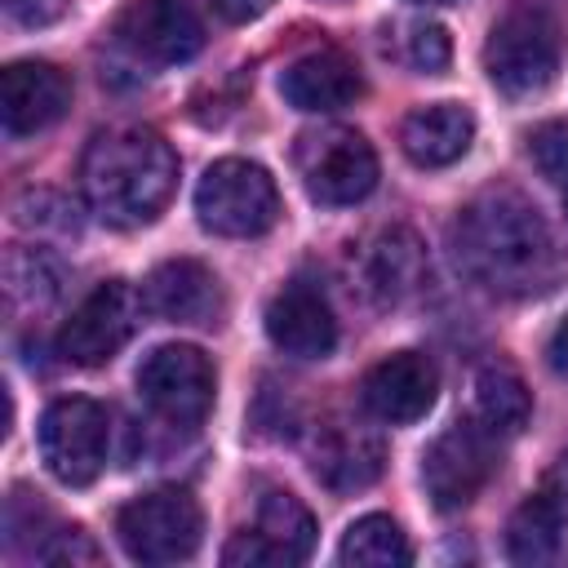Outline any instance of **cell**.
<instances>
[{
    "instance_id": "1",
    "label": "cell",
    "mask_w": 568,
    "mask_h": 568,
    "mask_svg": "<svg viewBox=\"0 0 568 568\" xmlns=\"http://www.w3.org/2000/svg\"><path fill=\"white\" fill-rule=\"evenodd\" d=\"M453 257L470 284L497 297H528L555 280V240L515 191H484L457 213Z\"/></svg>"
},
{
    "instance_id": "2",
    "label": "cell",
    "mask_w": 568,
    "mask_h": 568,
    "mask_svg": "<svg viewBox=\"0 0 568 568\" xmlns=\"http://www.w3.org/2000/svg\"><path fill=\"white\" fill-rule=\"evenodd\" d=\"M80 186L106 226L133 231L164 213L178 186V155L151 129H111L89 142L80 160Z\"/></svg>"
},
{
    "instance_id": "3",
    "label": "cell",
    "mask_w": 568,
    "mask_h": 568,
    "mask_svg": "<svg viewBox=\"0 0 568 568\" xmlns=\"http://www.w3.org/2000/svg\"><path fill=\"white\" fill-rule=\"evenodd\" d=\"M195 213H200V226L213 235H231V240L262 235L280 217L275 178L253 160H235V155L217 160L204 169L195 186Z\"/></svg>"
},
{
    "instance_id": "4",
    "label": "cell",
    "mask_w": 568,
    "mask_h": 568,
    "mask_svg": "<svg viewBox=\"0 0 568 568\" xmlns=\"http://www.w3.org/2000/svg\"><path fill=\"white\" fill-rule=\"evenodd\" d=\"M115 532L138 564H182L200 550L204 515L186 488H155L115 515Z\"/></svg>"
},
{
    "instance_id": "5",
    "label": "cell",
    "mask_w": 568,
    "mask_h": 568,
    "mask_svg": "<svg viewBox=\"0 0 568 568\" xmlns=\"http://www.w3.org/2000/svg\"><path fill=\"white\" fill-rule=\"evenodd\" d=\"M484 71L506 98L541 93L559 71V31L541 9H510L484 44Z\"/></svg>"
},
{
    "instance_id": "6",
    "label": "cell",
    "mask_w": 568,
    "mask_h": 568,
    "mask_svg": "<svg viewBox=\"0 0 568 568\" xmlns=\"http://www.w3.org/2000/svg\"><path fill=\"white\" fill-rule=\"evenodd\" d=\"M297 178L311 200L320 204H355L377 186V155L364 142V133L342 124L306 129L293 146Z\"/></svg>"
},
{
    "instance_id": "7",
    "label": "cell",
    "mask_w": 568,
    "mask_h": 568,
    "mask_svg": "<svg viewBox=\"0 0 568 568\" xmlns=\"http://www.w3.org/2000/svg\"><path fill=\"white\" fill-rule=\"evenodd\" d=\"M111 448V422L98 399L67 395L53 399L40 417V457L49 475L67 488H84L102 475Z\"/></svg>"
},
{
    "instance_id": "8",
    "label": "cell",
    "mask_w": 568,
    "mask_h": 568,
    "mask_svg": "<svg viewBox=\"0 0 568 568\" xmlns=\"http://www.w3.org/2000/svg\"><path fill=\"white\" fill-rule=\"evenodd\" d=\"M138 390H142V399L155 417H164L173 426H200L213 408L217 373H213V364L200 346L169 342V346H155L142 359Z\"/></svg>"
},
{
    "instance_id": "9",
    "label": "cell",
    "mask_w": 568,
    "mask_h": 568,
    "mask_svg": "<svg viewBox=\"0 0 568 568\" xmlns=\"http://www.w3.org/2000/svg\"><path fill=\"white\" fill-rule=\"evenodd\" d=\"M146 302L124 284V280H106L98 284L93 293L80 297V306L71 311V320L62 324L58 333V351L80 364V368H93V364H106L129 337H133V324H138V311Z\"/></svg>"
},
{
    "instance_id": "10",
    "label": "cell",
    "mask_w": 568,
    "mask_h": 568,
    "mask_svg": "<svg viewBox=\"0 0 568 568\" xmlns=\"http://www.w3.org/2000/svg\"><path fill=\"white\" fill-rule=\"evenodd\" d=\"M488 475H493V444H488V426L475 422L448 426L422 457V484L439 510L470 506L484 493Z\"/></svg>"
},
{
    "instance_id": "11",
    "label": "cell",
    "mask_w": 568,
    "mask_h": 568,
    "mask_svg": "<svg viewBox=\"0 0 568 568\" xmlns=\"http://www.w3.org/2000/svg\"><path fill=\"white\" fill-rule=\"evenodd\" d=\"M115 40L155 67H173L200 53L204 22L191 0H129L115 18Z\"/></svg>"
},
{
    "instance_id": "12",
    "label": "cell",
    "mask_w": 568,
    "mask_h": 568,
    "mask_svg": "<svg viewBox=\"0 0 568 568\" xmlns=\"http://www.w3.org/2000/svg\"><path fill=\"white\" fill-rule=\"evenodd\" d=\"M71 106V80L62 67L27 58V62H9L0 75V115H4V133L9 138H27L40 133L49 124H58Z\"/></svg>"
},
{
    "instance_id": "13",
    "label": "cell",
    "mask_w": 568,
    "mask_h": 568,
    "mask_svg": "<svg viewBox=\"0 0 568 568\" xmlns=\"http://www.w3.org/2000/svg\"><path fill=\"white\" fill-rule=\"evenodd\" d=\"M435 390H439V373H435L430 355H422V351H395V355L377 359L359 386L364 408L390 426H408V422L426 417L435 404Z\"/></svg>"
},
{
    "instance_id": "14",
    "label": "cell",
    "mask_w": 568,
    "mask_h": 568,
    "mask_svg": "<svg viewBox=\"0 0 568 568\" xmlns=\"http://www.w3.org/2000/svg\"><path fill=\"white\" fill-rule=\"evenodd\" d=\"M266 337L293 359H324L337 346V320L328 297L306 280L284 284L266 306Z\"/></svg>"
},
{
    "instance_id": "15",
    "label": "cell",
    "mask_w": 568,
    "mask_h": 568,
    "mask_svg": "<svg viewBox=\"0 0 568 568\" xmlns=\"http://www.w3.org/2000/svg\"><path fill=\"white\" fill-rule=\"evenodd\" d=\"M142 302L151 315H160L169 324H217V315H222L217 275L195 257L160 262L142 284Z\"/></svg>"
},
{
    "instance_id": "16",
    "label": "cell",
    "mask_w": 568,
    "mask_h": 568,
    "mask_svg": "<svg viewBox=\"0 0 568 568\" xmlns=\"http://www.w3.org/2000/svg\"><path fill=\"white\" fill-rule=\"evenodd\" d=\"M359 275H364V293L377 306H399L426 280V248L408 226H386L368 240L359 257Z\"/></svg>"
},
{
    "instance_id": "17",
    "label": "cell",
    "mask_w": 568,
    "mask_h": 568,
    "mask_svg": "<svg viewBox=\"0 0 568 568\" xmlns=\"http://www.w3.org/2000/svg\"><path fill=\"white\" fill-rule=\"evenodd\" d=\"M364 89L359 80V67L337 53V49H315V53H302L297 62L284 67L280 75V93L288 106L297 111H337L346 102H355Z\"/></svg>"
},
{
    "instance_id": "18",
    "label": "cell",
    "mask_w": 568,
    "mask_h": 568,
    "mask_svg": "<svg viewBox=\"0 0 568 568\" xmlns=\"http://www.w3.org/2000/svg\"><path fill=\"white\" fill-rule=\"evenodd\" d=\"M475 142V115L462 102H430L404 115L399 146L417 169H444L462 160Z\"/></svg>"
},
{
    "instance_id": "19",
    "label": "cell",
    "mask_w": 568,
    "mask_h": 568,
    "mask_svg": "<svg viewBox=\"0 0 568 568\" xmlns=\"http://www.w3.org/2000/svg\"><path fill=\"white\" fill-rule=\"evenodd\" d=\"M311 470L333 493L368 488L382 475V444L355 426H328L311 448Z\"/></svg>"
},
{
    "instance_id": "20",
    "label": "cell",
    "mask_w": 568,
    "mask_h": 568,
    "mask_svg": "<svg viewBox=\"0 0 568 568\" xmlns=\"http://www.w3.org/2000/svg\"><path fill=\"white\" fill-rule=\"evenodd\" d=\"M564 506H555L546 493H532L515 506L506 524V550L524 568H546L564 559Z\"/></svg>"
},
{
    "instance_id": "21",
    "label": "cell",
    "mask_w": 568,
    "mask_h": 568,
    "mask_svg": "<svg viewBox=\"0 0 568 568\" xmlns=\"http://www.w3.org/2000/svg\"><path fill=\"white\" fill-rule=\"evenodd\" d=\"M337 559L351 568H399L413 559V550L390 515H364L342 532Z\"/></svg>"
},
{
    "instance_id": "22",
    "label": "cell",
    "mask_w": 568,
    "mask_h": 568,
    "mask_svg": "<svg viewBox=\"0 0 568 568\" xmlns=\"http://www.w3.org/2000/svg\"><path fill=\"white\" fill-rule=\"evenodd\" d=\"M475 408H479V422L488 430H524L528 426V413H532V399H528V386L519 373L501 368V364H488L479 368L475 377Z\"/></svg>"
},
{
    "instance_id": "23",
    "label": "cell",
    "mask_w": 568,
    "mask_h": 568,
    "mask_svg": "<svg viewBox=\"0 0 568 568\" xmlns=\"http://www.w3.org/2000/svg\"><path fill=\"white\" fill-rule=\"evenodd\" d=\"M257 532L284 555V564H302L315 546V519L293 493H266L257 506Z\"/></svg>"
},
{
    "instance_id": "24",
    "label": "cell",
    "mask_w": 568,
    "mask_h": 568,
    "mask_svg": "<svg viewBox=\"0 0 568 568\" xmlns=\"http://www.w3.org/2000/svg\"><path fill=\"white\" fill-rule=\"evenodd\" d=\"M528 155L541 178H550L555 186H568V120L537 124L528 133Z\"/></svg>"
},
{
    "instance_id": "25",
    "label": "cell",
    "mask_w": 568,
    "mask_h": 568,
    "mask_svg": "<svg viewBox=\"0 0 568 568\" xmlns=\"http://www.w3.org/2000/svg\"><path fill=\"white\" fill-rule=\"evenodd\" d=\"M404 53H408V62H413L417 71L435 75V71L448 67V58H453V40H448V31H444L439 22H417V27L408 31V40H404Z\"/></svg>"
},
{
    "instance_id": "26",
    "label": "cell",
    "mask_w": 568,
    "mask_h": 568,
    "mask_svg": "<svg viewBox=\"0 0 568 568\" xmlns=\"http://www.w3.org/2000/svg\"><path fill=\"white\" fill-rule=\"evenodd\" d=\"M222 564L226 568H271V564H284V555L253 528V532H235L222 550Z\"/></svg>"
},
{
    "instance_id": "27",
    "label": "cell",
    "mask_w": 568,
    "mask_h": 568,
    "mask_svg": "<svg viewBox=\"0 0 568 568\" xmlns=\"http://www.w3.org/2000/svg\"><path fill=\"white\" fill-rule=\"evenodd\" d=\"M44 564H98V546L80 532V528H58L49 532V541L36 550Z\"/></svg>"
},
{
    "instance_id": "28",
    "label": "cell",
    "mask_w": 568,
    "mask_h": 568,
    "mask_svg": "<svg viewBox=\"0 0 568 568\" xmlns=\"http://www.w3.org/2000/svg\"><path fill=\"white\" fill-rule=\"evenodd\" d=\"M4 9L18 18V22H53L62 13V0H4Z\"/></svg>"
},
{
    "instance_id": "29",
    "label": "cell",
    "mask_w": 568,
    "mask_h": 568,
    "mask_svg": "<svg viewBox=\"0 0 568 568\" xmlns=\"http://www.w3.org/2000/svg\"><path fill=\"white\" fill-rule=\"evenodd\" d=\"M541 493H546L555 506L568 510V453H559V457L550 462V470H546V479H541Z\"/></svg>"
},
{
    "instance_id": "30",
    "label": "cell",
    "mask_w": 568,
    "mask_h": 568,
    "mask_svg": "<svg viewBox=\"0 0 568 568\" xmlns=\"http://www.w3.org/2000/svg\"><path fill=\"white\" fill-rule=\"evenodd\" d=\"M217 4V13L226 18V22H253V18H262L275 0H213Z\"/></svg>"
},
{
    "instance_id": "31",
    "label": "cell",
    "mask_w": 568,
    "mask_h": 568,
    "mask_svg": "<svg viewBox=\"0 0 568 568\" xmlns=\"http://www.w3.org/2000/svg\"><path fill=\"white\" fill-rule=\"evenodd\" d=\"M546 359H550L555 373H568V315L555 324V333H550V342H546Z\"/></svg>"
},
{
    "instance_id": "32",
    "label": "cell",
    "mask_w": 568,
    "mask_h": 568,
    "mask_svg": "<svg viewBox=\"0 0 568 568\" xmlns=\"http://www.w3.org/2000/svg\"><path fill=\"white\" fill-rule=\"evenodd\" d=\"M422 4H444V0H422Z\"/></svg>"
},
{
    "instance_id": "33",
    "label": "cell",
    "mask_w": 568,
    "mask_h": 568,
    "mask_svg": "<svg viewBox=\"0 0 568 568\" xmlns=\"http://www.w3.org/2000/svg\"><path fill=\"white\" fill-rule=\"evenodd\" d=\"M564 191H568V186H564ZM564 200H568V195H564Z\"/></svg>"
}]
</instances>
